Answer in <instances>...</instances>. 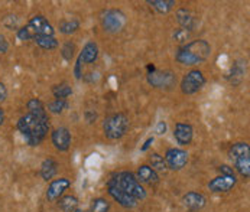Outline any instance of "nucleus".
I'll list each match as a JSON object with an SVG mask.
<instances>
[{
	"instance_id": "nucleus-10",
	"label": "nucleus",
	"mask_w": 250,
	"mask_h": 212,
	"mask_svg": "<svg viewBox=\"0 0 250 212\" xmlns=\"http://www.w3.org/2000/svg\"><path fill=\"white\" fill-rule=\"evenodd\" d=\"M71 186V180L67 177H58L55 180H51L46 189V199L49 202H57L61 196H64L65 191Z\"/></svg>"
},
{
	"instance_id": "nucleus-30",
	"label": "nucleus",
	"mask_w": 250,
	"mask_h": 212,
	"mask_svg": "<svg viewBox=\"0 0 250 212\" xmlns=\"http://www.w3.org/2000/svg\"><path fill=\"white\" fill-rule=\"evenodd\" d=\"M67 107H68L67 100H58V98H55L54 101H51L48 104V111H51L54 114H61Z\"/></svg>"
},
{
	"instance_id": "nucleus-40",
	"label": "nucleus",
	"mask_w": 250,
	"mask_h": 212,
	"mask_svg": "<svg viewBox=\"0 0 250 212\" xmlns=\"http://www.w3.org/2000/svg\"><path fill=\"white\" fill-rule=\"evenodd\" d=\"M152 143H153V137H149L147 140L145 141V144H143L142 147H141V150H142V152H146V150L150 147V144H152Z\"/></svg>"
},
{
	"instance_id": "nucleus-34",
	"label": "nucleus",
	"mask_w": 250,
	"mask_h": 212,
	"mask_svg": "<svg viewBox=\"0 0 250 212\" xmlns=\"http://www.w3.org/2000/svg\"><path fill=\"white\" fill-rule=\"evenodd\" d=\"M218 172H220V175H226V176H234V175H236L234 171H233V168H230V166H227V165L218 166Z\"/></svg>"
},
{
	"instance_id": "nucleus-20",
	"label": "nucleus",
	"mask_w": 250,
	"mask_h": 212,
	"mask_svg": "<svg viewBox=\"0 0 250 212\" xmlns=\"http://www.w3.org/2000/svg\"><path fill=\"white\" fill-rule=\"evenodd\" d=\"M229 156H230L231 160H236V159H239V157L250 156L249 143H246V141H239V143L231 144V147H230V150H229Z\"/></svg>"
},
{
	"instance_id": "nucleus-2",
	"label": "nucleus",
	"mask_w": 250,
	"mask_h": 212,
	"mask_svg": "<svg viewBox=\"0 0 250 212\" xmlns=\"http://www.w3.org/2000/svg\"><path fill=\"white\" fill-rule=\"evenodd\" d=\"M211 55V45L204 39H195L179 46L175 61L185 67H195L206 62Z\"/></svg>"
},
{
	"instance_id": "nucleus-14",
	"label": "nucleus",
	"mask_w": 250,
	"mask_h": 212,
	"mask_svg": "<svg viewBox=\"0 0 250 212\" xmlns=\"http://www.w3.org/2000/svg\"><path fill=\"white\" fill-rule=\"evenodd\" d=\"M182 205L189 211H201L207 205V198L200 192H187L182 196Z\"/></svg>"
},
{
	"instance_id": "nucleus-12",
	"label": "nucleus",
	"mask_w": 250,
	"mask_h": 212,
	"mask_svg": "<svg viewBox=\"0 0 250 212\" xmlns=\"http://www.w3.org/2000/svg\"><path fill=\"white\" fill-rule=\"evenodd\" d=\"M237 183V177L234 176H226V175H218L214 179H211L208 182V189L213 192V193H224V192H229L231 191Z\"/></svg>"
},
{
	"instance_id": "nucleus-41",
	"label": "nucleus",
	"mask_w": 250,
	"mask_h": 212,
	"mask_svg": "<svg viewBox=\"0 0 250 212\" xmlns=\"http://www.w3.org/2000/svg\"><path fill=\"white\" fill-rule=\"evenodd\" d=\"M3 121H4V111L3 108H0V126L3 124Z\"/></svg>"
},
{
	"instance_id": "nucleus-16",
	"label": "nucleus",
	"mask_w": 250,
	"mask_h": 212,
	"mask_svg": "<svg viewBox=\"0 0 250 212\" xmlns=\"http://www.w3.org/2000/svg\"><path fill=\"white\" fill-rule=\"evenodd\" d=\"M78 57L83 61V64H94L97 61V58H99V46H97V43L94 40L87 42Z\"/></svg>"
},
{
	"instance_id": "nucleus-42",
	"label": "nucleus",
	"mask_w": 250,
	"mask_h": 212,
	"mask_svg": "<svg viewBox=\"0 0 250 212\" xmlns=\"http://www.w3.org/2000/svg\"><path fill=\"white\" fill-rule=\"evenodd\" d=\"M147 71H149V74H150V72L156 71V68H155V65H150V64H149V65H147Z\"/></svg>"
},
{
	"instance_id": "nucleus-35",
	"label": "nucleus",
	"mask_w": 250,
	"mask_h": 212,
	"mask_svg": "<svg viewBox=\"0 0 250 212\" xmlns=\"http://www.w3.org/2000/svg\"><path fill=\"white\" fill-rule=\"evenodd\" d=\"M81 67H83V61H81L80 57H78V58H77V62H75V67H74V75H75L77 79H81V77H83Z\"/></svg>"
},
{
	"instance_id": "nucleus-26",
	"label": "nucleus",
	"mask_w": 250,
	"mask_h": 212,
	"mask_svg": "<svg viewBox=\"0 0 250 212\" xmlns=\"http://www.w3.org/2000/svg\"><path fill=\"white\" fill-rule=\"evenodd\" d=\"M149 166L155 171V172H167L168 168H167V163H165V159L158 154V153H153L150 157H149Z\"/></svg>"
},
{
	"instance_id": "nucleus-31",
	"label": "nucleus",
	"mask_w": 250,
	"mask_h": 212,
	"mask_svg": "<svg viewBox=\"0 0 250 212\" xmlns=\"http://www.w3.org/2000/svg\"><path fill=\"white\" fill-rule=\"evenodd\" d=\"M61 55L65 61H71L75 55V43L71 40H67L61 48Z\"/></svg>"
},
{
	"instance_id": "nucleus-13",
	"label": "nucleus",
	"mask_w": 250,
	"mask_h": 212,
	"mask_svg": "<svg viewBox=\"0 0 250 212\" xmlns=\"http://www.w3.org/2000/svg\"><path fill=\"white\" fill-rule=\"evenodd\" d=\"M71 132L67 127H58L51 133V141L58 152H67L71 146Z\"/></svg>"
},
{
	"instance_id": "nucleus-15",
	"label": "nucleus",
	"mask_w": 250,
	"mask_h": 212,
	"mask_svg": "<svg viewBox=\"0 0 250 212\" xmlns=\"http://www.w3.org/2000/svg\"><path fill=\"white\" fill-rule=\"evenodd\" d=\"M174 137L181 146L191 144L194 137V129L189 123H177L174 127Z\"/></svg>"
},
{
	"instance_id": "nucleus-39",
	"label": "nucleus",
	"mask_w": 250,
	"mask_h": 212,
	"mask_svg": "<svg viewBox=\"0 0 250 212\" xmlns=\"http://www.w3.org/2000/svg\"><path fill=\"white\" fill-rule=\"evenodd\" d=\"M96 118H97V114L94 113V111H85V120L88 121V123H94L96 121Z\"/></svg>"
},
{
	"instance_id": "nucleus-18",
	"label": "nucleus",
	"mask_w": 250,
	"mask_h": 212,
	"mask_svg": "<svg viewBox=\"0 0 250 212\" xmlns=\"http://www.w3.org/2000/svg\"><path fill=\"white\" fill-rule=\"evenodd\" d=\"M177 22L181 25L182 29H187V31H194L195 25H197V19L194 18V15L185 9V7H181L177 10Z\"/></svg>"
},
{
	"instance_id": "nucleus-4",
	"label": "nucleus",
	"mask_w": 250,
	"mask_h": 212,
	"mask_svg": "<svg viewBox=\"0 0 250 212\" xmlns=\"http://www.w3.org/2000/svg\"><path fill=\"white\" fill-rule=\"evenodd\" d=\"M116 180L119 182V185L123 188V191L126 193H129L132 198H135L136 201H143L146 199L147 193L146 189L143 188V185L136 179L135 173L129 172V171H122L119 173L114 175Z\"/></svg>"
},
{
	"instance_id": "nucleus-36",
	"label": "nucleus",
	"mask_w": 250,
	"mask_h": 212,
	"mask_svg": "<svg viewBox=\"0 0 250 212\" xmlns=\"http://www.w3.org/2000/svg\"><path fill=\"white\" fill-rule=\"evenodd\" d=\"M9 49V42L4 36L0 34V54H6Z\"/></svg>"
},
{
	"instance_id": "nucleus-27",
	"label": "nucleus",
	"mask_w": 250,
	"mask_h": 212,
	"mask_svg": "<svg viewBox=\"0 0 250 212\" xmlns=\"http://www.w3.org/2000/svg\"><path fill=\"white\" fill-rule=\"evenodd\" d=\"M60 32L64 34V35H71L74 32H77L80 29V22L77 19H71V20H62L60 22V26H58Z\"/></svg>"
},
{
	"instance_id": "nucleus-28",
	"label": "nucleus",
	"mask_w": 250,
	"mask_h": 212,
	"mask_svg": "<svg viewBox=\"0 0 250 212\" xmlns=\"http://www.w3.org/2000/svg\"><path fill=\"white\" fill-rule=\"evenodd\" d=\"M246 72V67L242 65V62H236L233 67H231V71L229 74V79L233 82V84H239L242 79H243V75Z\"/></svg>"
},
{
	"instance_id": "nucleus-32",
	"label": "nucleus",
	"mask_w": 250,
	"mask_h": 212,
	"mask_svg": "<svg viewBox=\"0 0 250 212\" xmlns=\"http://www.w3.org/2000/svg\"><path fill=\"white\" fill-rule=\"evenodd\" d=\"M18 38L21 40H32V39H35V35L32 34V31L28 26H23V28L18 29Z\"/></svg>"
},
{
	"instance_id": "nucleus-19",
	"label": "nucleus",
	"mask_w": 250,
	"mask_h": 212,
	"mask_svg": "<svg viewBox=\"0 0 250 212\" xmlns=\"http://www.w3.org/2000/svg\"><path fill=\"white\" fill-rule=\"evenodd\" d=\"M57 172H58V163L52 157H48L41 163V176L43 180L46 182L52 180V177L57 175Z\"/></svg>"
},
{
	"instance_id": "nucleus-33",
	"label": "nucleus",
	"mask_w": 250,
	"mask_h": 212,
	"mask_svg": "<svg viewBox=\"0 0 250 212\" xmlns=\"http://www.w3.org/2000/svg\"><path fill=\"white\" fill-rule=\"evenodd\" d=\"M188 38H189V31H187V29H182V28H179V29H177V31L174 32V39H175L177 42L184 43V45L187 43Z\"/></svg>"
},
{
	"instance_id": "nucleus-43",
	"label": "nucleus",
	"mask_w": 250,
	"mask_h": 212,
	"mask_svg": "<svg viewBox=\"0 0 250 212\" xmlns=\"http://www.w3.org/2000/svg\"><path fill=\"white\" fill-rule=\"evenodd\" d=\"M74 212H85V211H83V210H80V208H78V210H75Z\"/></svg>"
},
{
	"instance_id": "nucleus-7",
	"label": "nucleus",
	"mask_w": 250,
	"mask_h": 212,
	"mask_svg": "<svg viewBox=\"0 0 250 212\" xmlns=\"http://www.w3.org/2000/svg\"><path fill=\"white\" fill-rule=\"evenodd\" d=\"M107 192L108 195H110L119 205H122L123 208L132 210V208H135V207L138 205V201L123 191V188L119 185V182L116 180V177L114 176L110 177L107 180Z\"/></svg>"
},
{
	"instance_id": "nucleus-11",
	"label": "nucleus",
	"mask_w": 250,
	"mask_h": 212,
	"mask_svg": "<svg viewBox=\"0 0 250 212\" xmlns=\"http://www.w3.org/2000/svg\"><path fill=\"white\" fill-rule=\"evenodd\" d=\"M26 26L32 31L35 38L36 36H54V32H55L54 26L41 15H36L34 18H31Z\"/></svg>"
},
{
	"instance_id": "nucleus-3",
	"label": "nucleus",
	"mask_w": 250,
	"mask_h": 212,
	"mask_svg": "<svg viewBox=\"0 0 250 212\" xmlns=\"http://www.w3.org/2000/svg\"><path fill=\"white\" fill-rule=\"evenodd\" d=\"M129 129V118L123 113H114L103 121V132L108 140L122 139Z\"/></svg>"
},
{
	"instance_id": "nucleus-25",
	"label": "nucleus",
	"mask_w": 250,
	"mask_h": 212,
	"mask_svg": "<svg viewBox=\"0 0 250 212\" xmlns=\"http://www.w3.org/2000/svg\"><path fill=\"white\" fill-rule=\"evenodd\" d=\"M52 94L58 100H67V97H70L72 94V88L67 82H61L52 87Z\"/></svg>"
},
{
	"instance_id": "nucleus-21",
	"label": "nucleus",
	"mask_w": 250,
	"mask_h": 212,
	"mask_svg": "<svg viewBox=\"0 0 250 212\" xmlns=\"http://www.w3.org/2000/svg\"><path fill=\"white\" fill-rule=\"evenodd\" d=\"M58 201V207L62 212H74L78 210V198L74 195H64Z\"/></svg>"
},
{
	"instance_id": "nucleus-37",
	"label": "nucleus",
	"mask_w": 250,
	"mask_h": 212,
	"mask_svg": "<svg viewBox=\"0 0 250 212\" xmlns=\"http://www.w3.org/2000/svg\"><path fill=\"white\" fill-rule=\"evenodd\" d=\"M7 98V88L3 82H0V103H3Z\"/></svg>"
},
{
	"instance_id": "nucleus-6",
	"label": "nucleus",
	"mask_w": 250,
	"mask_h": 212,
	"mask_svg": "<svg viewBox=\"0 0 250 212\" xmlns=\"http://www.w3.org/2000/svg\"><path fill=\"white\" fill-rule=\"evenodd\" d=\"M206 85V77L200 70L188 71L181 81V91L185 96H192L198 93Z\"/></svg>"
},
{
	"instance_id": "nucleus-5",
	"label": "nucleus",
	"mask_w": 250,
	"mask_h": 212,
	"mask_svg": "<svg viewBox=\"0 0 250 212\" xmlns=\"http://www.w3.org/2000/svg\"><path fill=\"white\" fill-rule=\"evenodd\" d=\"M127 23L126 15L120 9H108L102 16V26L108 34H119Z\"/></svg>"
},
{
	"instance_id": "nucleus-22",
	"label": "nucleus",
	"mask_w": 250,
	"mask_h": 212,
	"mask_svg": "<svg viewBox=\"0 0 250 212\" xmlns=\"http://www.w3.org/2000/svg\"><path fill=\"white\" fill-rule=\"evenodd\" d=\"M147 4H150L158 13L167 15L168 12H171L174 9V6L177 3H175V0H147Z\"/></svg>"
},
{
	"instance_id": "nucleus-1",
	"label": "nucleus",
	"mask_w": 250,
	"mask_h": 212,
	"mask_svg": "<svg viewBox=\"0 0 250 212\" xmlns=\"http://www.w3.org/2000/svg\"><path fill=\"white\" fill-rule=\"evenodd\" d=\"M28 110L29 113L19 118L18 130L29 146L36 147L49 133V117L43 103L38 98L28 101Z\"/></svg>"
},
{
	"instance_id": "nucleus-9",
	"label": "nucleus",
	"mask_w": 250,
	"mask_h": 212,
	"mask_svg": "<svg viewBox=\"0 0 250 212\" xmlns=\"http://www.w3.org/2000/svg\"><path fill=\"white\" fill-rule=\"evenodd\" d=\"M165 163L167 168L171 171H181L188 163V153L184 149L179 147H171L165 153Z\"/></svg>"
},
{
	"instance_id": "nucleus-17",
	"label": "nucleus",
	"mask_w": 250,
	"mask_h": 212,
	"mask_svg": "<svg viewBox=\"0 0 250 212\" xmlns=\"http://www.w3.org/2000/svg\"><path fill=\"white\" fill-rule=\"evenodd\" d=\"M136 179L141 182V183H146V185H155L159 182V175L158 172H155L149 165H142L138 168V172H136Z\"/></svg>"
},
{
	"instance_id": "nucleus-23",
	"label": "nucleus",
	"mask_w": 250,
	"mask_h": 212,
	"mask_svg": "<svg viewBox=\"0 0 250 212\" xmlns=\"http://www.w3.org/2000/svg\"><path fill=\"white\" fill-rule=\"evenodd\" d=\"M234 163V169L237 171V173L245 179H249L250 176V156L246 157H239L236 160H233Z\"/></svg>"
},
{
	"instance_id": "nucleus-38",
	"label": "nucleus",
	"mask_w": 250,
	"mask_h": 212,
	"mask_svg": "<svg viewBox=\"0 0 250 212\" xmlns=\"http://www.w3.org/2000/svg\"><path fill=\"white\" fill-rule=\"evenodd\" d=\"M165 132H167V123L165 121H159L158 126H156V133L161 136V135H165Z\"/></svg>"
},
{
	"instance_id": "nucleus-29",
	"label": "nucleus",
	"mask_w": 250,
	"mask_h": 212,
	"mask_svg": "<svg viewBox=\"0 0 250 212\" xmlns=\"http://www.w3.org/2000/svg\"><path fill=\"white\" fill-rule=\"evenodd\" d=\"M110 207L111 205L106 198H96L90 205V212H108Z\"/></svg>"
},
{
	"instance_id": "nucleus-24",
	"label": "nucleus",
	"mask_w": 250,
	"mask_h": 212,
	"mask_svg": "<svg viewBox=\"0 0 250 212\" xmlns=\"http://www.w3.org/2000/svg\"><path fill=\"white\" fill-rule=\"evenodd\" d=\"M34 40L38 46H41L42 49H48V51L55 49L60 45V42L57 40L55 36H36Z\"/></svg>"
},
{
	"instance_id": "nucleus-8",
	"label": "nucleus",
	"mask_w": 250,
	"mask_h": 212,
	"mask_svg": "<svg viewBox=\"0 0 250 212\" xmlns=\"http://www.w3.org/2000/svg\"><path fill=\"white\" fill-rule=\"evenodd\" d=\"M147 82L159 90H172L177 84V77L172 71H153L147 74Z\"/></svg>"
}]
</instances>
